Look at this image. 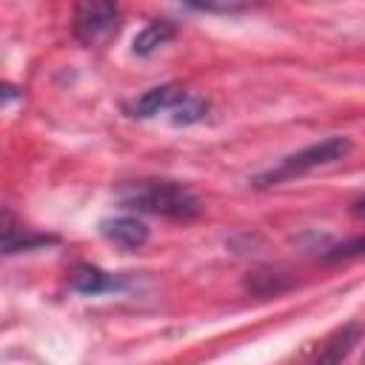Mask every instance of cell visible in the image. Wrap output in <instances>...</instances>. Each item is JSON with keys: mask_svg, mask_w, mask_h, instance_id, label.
I'll return each mask as SVG.
<instances>
[{"mask_svg": "<svg viewBox=\"0 0 365 365\" xmlns=\"http://www.w3.org/2000/svg\"><path fill=\"white\" fill-rule=\"evenodd\" d=\"M117 202L125 211L157 214V217H171V220H191L202 211L200 197L185 182L160 180V177L123 182L117 188Z\"/></svg>", "mask_w": 365, "mask_h": 365, "instance_id": "6da1fadb", "label": "cell"}, {"mask_svg": "<svg viewBox=\"0 0 365 365\" xmlns=\"http://www.w3.org/2000/svg\"><path fill=\"white\" fill-rule=\"evenodd\" d=\"M362 359H365V354H362Z\"/></svg>", "mask_w": 365, "mask_h": 365, "instance_id": "5bb4252c", "label": "cell"}, {"mask_svg": "<svg viewBox=\"0 0 365 365\" xmlns=\"http://www.w3.org/2000/svg\"><path fill=\"white\" fill-rule=\"evenodd\" d=\"M74 37L83 46H103L120 31V6L117 0H74L71 14Z\"/></svg>", "mask_w": 365, "mask_h": 365, "instance_id": "3957f363", "label": "cell"}, {"mask_svg": "<svg viewBox=\"0 0 365 365\" xmlns=\"http://www.w3.org/2000/svg\"><path fill=\"white\" fill-rule=\"evenodd\" d=\"M351 214H354V217H359V220H365V194H362L359 200H354V202H351Z\"/></svg>", "mask_w": 365, "mask_h": 365, "instance_id": "4fadbf2b", "label": "cell"}, {"mask_svg": "<svg viewBox=\"0 0 365 365\" xmlns=\"http://www.w3.org/2000/svg\"><path fill=\"white\" fill-rule=\"evenodd\" d=\"M171 37H174V26H171L168 20H151V23H145V26L134 34L131 51H134L137 57H151V54H154L160 46H165Z\"/></svg>", "mask_w": 365, "mask_h": 365, "instance_id": "52a82bcc", "label": "cell"}, {"mask_svg": "<svg viewBox=\"0 0 365 365\" xmlns=\"http://www.w3.org/2000/svg\"><path fill=\"white\" fill-rule=\"evenodd\" d=\"M182 97V88L177 83H163V86H154L148 91H143L140 97L128 100L125 103V114L128 117H137V120H148V117H157V114H168L171 106Z\"/></svg>", "mask_w": 365, "mask_h": 365, "instance_id": "277c9868", "label": "cell"}, {"mask_svg": "<svg viewBox=\"0 0 365 365\" xmlns=\"http://www.w3.org/2000/svg\"><path fill=\"white\" fill-rule=\"evenodd\" d=\"M351 151V140L348 137H325L319 143H311L294 154H285L282 160H277L271 168L259 171L251 177V185L254 188H271V185H279V182H288L294 177H302L314 168H322V165H331L342 157H348Z\"/></svg>", "mask_w": 365, "mask_h": 365, "instance_id": "7a4b0ae2", "label": "cell"}, {"mask_svg": "<svg viewBox=\"0 0 365 365\" xmlns=\"http://www.w3.org/2000/svg\"><path fill=\"white\" fill-rule=\"evenodd\" d=\"M54 242V237H43V234H29V231H17L11 225V217L6 214V225H3V251L6 254H17V251H29L37 245H48Z\"/></svg>", "mask_w": 365, "mask_h": 365, "instance_id": "9c48e42d", "label": "cell"}, {"mask_svg": "<svg viewBox=\"0 0 365 365\" xmlns=\"http://www.w3.org/2000/svg\"><path fill=\"white\" fill-rule=\"evenodd\" d=\"M205 114H208V100L200 97V94L182 91V97L171 106L168 120H171L174 125H194V123H200Z\"/></svg>", "mask_w": 365, "mask_h": 365, "instance_id": "ba28073f", "label": "cell"}, {"mask_svg": "<svg viewBox=\"0 0 365 365\" xmlns=\"http://www.w3.org/2000/svg\"><path fill=\"white\" fill-rule=\"evenodd\" d=\"M356 339H359V325H356V322L339 328V331L328 339V348L319 354V362H339V359H345Z\"/></svg>", "mask_w": 365, "mask_h": 365, "instance_id": "8fae6325", "label": "cell"}, {"mask_svg": "<svg viewBox=\"0 0 365 365\" xmlns=\"http://www.w3.org/2000/svg\"><path fill=\"white\" fill-rule=\"evenodd\" d=\"M359 254H365V234L362 237H354V240H345V242L328 245L319 254V259L322 262H339V259H351V257H359Z\"/></svg>", "mask_w": 365, "mask_h": 365, "instance_id": "7c38bea8", "label": "cell"}, {"mask_svg": "<svg viewBox=\"0 0 365 365\" xmlns=\"http://www.w3.org/2000/svg\"><path fill=\"white\" fill-rule=\"evenodd\" d=\"M100 234L114 242L117 248H125V251H134V248H143L148 242V225L131 214H120V217H108L100 222Z\"/></svg>", "mask_w": 365, "mask_h": 365, "instance_id": "5b68a950", "label": "cell"}, {"mask_svg": "<svg viewBox=\"0 0 365 365\" xmlns=\"http://www.w3.org/2000/svg\"><path fill=\"white\" fill-rule=\"evenodd\" d=\"M180 3L202 14H242V11L257 9L259 0H180Z\"/></svg>", "mask_w": 365, "mask_h": 365, "instance_id": "30bf717a", "label": "cell"}, {"mask_svg": "<svg viewBox=\"0 0 365 365\" xmlns=\"http://www.w3.org/2000/svg\"><path fill=\"white\" fill-rule=\"evenodd\" d=\"M125 288V279L123 277H114L103 268H77L74 277H71V291L83 294V297H100V294H108V291H123Z\"/></svg>", "mask_w": 365, "mask_h": 365, "instance_id": "8992f818", "label": "cell"}]
</instances>
